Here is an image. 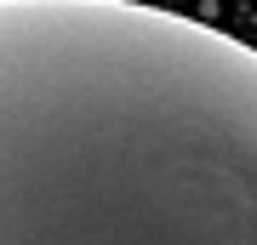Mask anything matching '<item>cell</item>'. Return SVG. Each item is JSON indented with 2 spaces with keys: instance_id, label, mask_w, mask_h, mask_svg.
I'll return each instance as SVG.
<instances>
[{
  "instance_id": "1",
  "label": "cell",
  "mask_w": 257,
  "mask_h": 245,
  "mask_svg": "<svg viewBox=\"0 0 257 245\" xmlns=\"http://www.w3.org/2000/svg\"><path fill=\"white\" fill-rule=\"evenodd\" d=\"M0 245H257V52L138 0H0Z\"/></svg>"
}]
</instances>
